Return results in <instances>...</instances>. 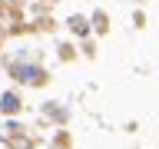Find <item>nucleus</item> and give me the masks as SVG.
<instances>
[{
  "label": "nucleus",
  "mask_w": 159,
  "mask_h": 149,
  "mask_svg": "<svg viewBox=\"0 0 159 149\" xmlns=\"http://www.w3.org/2000/svg\"><path fill=\"white\" fill-rule=\"evenodd\" d=\"M7 73L17 86H30V89L50 86V70L40 66L37 60H13V63H7Z\"/></svg>",
  "instance_id": "nucleus-1"
},
{
  "label": "nucleus",
  "mask_w": 159,
  "mask_h": 149,
  "mask_svg": "<svg viewBox=\"0 0 159 149\" xmlns=\"http://www.w3.org/2000/svg\"><path fill=\"white\" fill-rule=\"evenodd\" d=\"M20 113H23L20 89H3V93H0V116H20Z\"/></svg>",
  "instance_id": "nucleus-2"
},
{
  "label": "nucleus",
  "mask_w": 159,
  "mask_h": 149,
  "mask_svg": "<svg viewBox=\"0 0 159 149\" xmlns=\"http://www.w3.org/2000/svg\"><path fill=\"white\" fill-rule=\"evenodd\" d=\"M66 30L73 33V37L86 40L93 30H89V17H83V13H73V17H66Z\"/></svg>",
  "instance_id": "nucleus-3"
},
{
  "label": "nucleus",
  "mask_w": 159,
  "mask_h": 149,
  "mask_svg": "<svg viewBox=\"0 0 159 149\" xmlns=\"http://www.w3.org/2000/svg\"><path fill=\"white\" fill-rule=\"evenodd\" d=\"M89 30L99 33V37H106V33H109V13H106V10H93V17H89Z\"/></svg>",
  "instance_id": "nucleus-4"
},
{
  "label": "nucleus",
  "mask_w": 159,
  "mask_h": 149,
  "mask_svg": "<svg viewBox=\"0 0 159 149\" xmlns=\"http://www.w3.org/2000/svg\"><path fill=\"white\" fill-rule=\"evenodd\" d=\"M60 60H63V63H73V60H76V50H73V43H60Z\"/></svg>",
  "instance_id": "nucleus-5"
},
{
  "label": "nucleus",
  "mask_w": 159,
  "mask_h": 149,
  "mask_svg": "<svg viewBox=\"0 0 159 149\" xmlns=\"http://www.w3.org/2000/svg\"><path fill=\"white\" fill-rule=\"evenodd\" d=\"M10 33H7V27H3V23H0V50H3V40H7Z\"/></svg>",
  "instance_id": "nucleus-6"
}]
</instances>
